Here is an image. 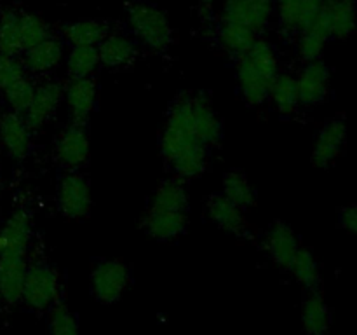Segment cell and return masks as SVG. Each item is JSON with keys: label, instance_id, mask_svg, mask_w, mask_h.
Returning a JSON list of instances; mask_svg holds the SVG:
<instances>
[{"label": "cell", "instance_id": "17", "mask_svg": "<svg viewBox=\"0 0 357 335\" xmlns=\"http://www.w3.org/2000/svg\"><path fill=\"white\" fill-rule=\"evenodd\" d=\"M65 98L73 122L84 126L96 103V82L91 77L72 79L65 89Z\"/></svg>", "mask_w": 357, "mask_h": 335}, {"label": "cell", "instance_id": "20", "mask_svg": "<svg viewBox=\"0 0 357 335\" xmlns=\"http://www.w3.org/2000/svg\"><path fill=\"white\" fill-rule=\"evenodd\" d=\"M302 323L309 335H324L330 328L331 314L319 290H310L303 299Z\"/></svg>", "mask_w": 357, "mask_h": 335}, {"label": "cell", "instance_id": "9", "mask_svg": "<svg viewBox=\"0 0 357 335\" xmlns=\"http://www.w3.org/2000/svg\"><path fill=\"white\" fill-rule=\"evenodd\" d=\"M59 211L68 218H84L91 211L89 181L80 173H66L58 185Z\"/></svg>", "mask_w": 357, "mask_h": 335}, {"label": "cell", "instance_id": "5", "mask_svg": "<svg viewBox=\"0 0 357 335\" xmlns=\"http://www.w3.org/2000/svg\"><path fill=\"white\" fill-rule=\"evenodd\" d=\"M21 300L33 311L51 309L56 302H59L58 271L45 262L28 265Z\"/></svg>", "mask_w": 357, "mask_h": 335}, {"label": "cell", "instance_id": "3", "mask_svg": "<svg viewBox=\"0 0 357 335\" xmlns=\"http://www.w3.org/2000/svg\"><path fill=\"white\" fill-rule=\"evenodd\" d=\"M160 152L178 178H197L208 170V147L169 122L160 136Z\"/></svg>", "mask_w": 357, "mask_h": 335}, {"label": "cell", "instance_id": "33", "mask_svg": "<svg viewBox=\"0 0 357 335\" xmlns=\"http://www.w3.org/2000/svg\"><path fill=\"white\" fill-rule=\"evenodd\" d=\"M20 28H21V40H23V52L26 49L33 47L38 42L51 37L49 24L37 14L20 13Z\"/></svg>", "mask_w": 357, "mask_h": 335}, {"label": "cell", "instance_id": "37", "mask_svg": "<svg viewBox=\"0 0 357 335\" xmlns=\"http://www.w3.org/2000/svg\"><path fill=\"white\" fill-rule=\"evenodd\" d=\"M24 75V65L16 58V56L2 54L0 52V89H6L10 84L16 80L23 79Z\"/></svg>", "mask_w": 357, "mask_h": 335}, {"label": "cell", "instance_id": "13", "mask_svg": "<svg viewBox=\"0 0 357 335\" xmlns=\"http://www.w3.org/2000/svg\"><path fill=\"white\" fill-rule=\"evenodd\" d=\"M56 157L65 168H79L89 157V138L84 129V126L73 122L70 128L63 129L56 138L54 145Z\"/></svg>", "mask_w": 357, "mask_h": 335}, {"label": "cell", "instance_id": "12", "mask_svg": "<svg viewBox=\"0 0 357 335\" xmlns=\"http://www.w3.org/2000/svg\"><path fill=\"white\" fill-rule=\"evenodd\" d=\"M330 68L321 59L307 63L305 68L296 77L300 105H317L330 94Z\"/></svg>", "mask_w": 357, "mask_h": 335}, {"label": "cell", "instance_id": "7", "mask_svg": "<svg viewBox=\"0 0 357 335\" xmlns=\"http://www.w3.org/2000/svg\"><path fill=\"white\" fill-rule=\"evenodd\" d=\"M274 7V0H225L222 21L241 24L258 35L271 21Z\"/></svg>", "mask_w": 357, "mask_h": 335}, {"label": "cell", "instance_id": "18", "mask_svg": "<svg viewBox=\"0 0 357 335\" xmlns=\"http://www.w3.org/2000/svg\"><path fill=\"white\" fill-rule=\"evenodd\" d=\"M0 142L14 159H24L30 150V129L17 112H7L0 117Z\"/></svg>", "mask_w": 357, "mask_h": 335}, {"label": "cell", "instance_id": "31", "mask_svg": "<svg viewBox=\"0 0 357 335\" xmlns=\"http://www.w3.org/2000/svg\"><path fill=\"white\" fill-rule=\"evenodd\" d=\"M291 274L295 276L296 281L302 286H305L307 290H317L321 285V272L317 260L314 258L312 251L307 250V248H300L296 251L295 258L291 262V267H289Z\"/></svg>", "mask_w": 357, "mask_h": 335}, {"label": "cell", "instance_id": "10", "mask_svg": "<svg viewBox=\"0 0 357 335\" xmlns=\"http://www.w3.org/2000/svg\"><path fill=\"white\" fill-rule=\"evenodd\" d=\"M63 98H65V89L58 82L49 80V82H44L35 87L33 100L28 105L26 110L23 112V119L26 122L28 129L44 128L54 117Z\"/></svg>", "mask_w": 357, "mask_h": 335}, {"label": "cell", "instance_id": "1", "mask_svg": "<svg viewBox=\"0 0 357 335\" xmlns=\"http://www.w3.org/2000/svg\"><path fill=\"white\" fill-rule=\"evenodd\" d=\"M278 75V54L265 40H257L237 61V82L241 94L250 105L267 101L268 91Z\"/></svg>", "mask_w": 357, "mask_h": 335}, {"label": "cell", "instance_id": "38", "mask_svg": "<svg viewBox=\"0 0 357 335\" xmlns=\"http://www.w3.org/2000/svg\"><path fill=\"white\" fill-rule=\"evenodd\" d=\"M340 223L347 232L354 234L357 237V204H349L342 209Z\"/></svg>", "mask_w": 357, "mask_h": 335}, {"label": "cell", "instance_id": "32", "mask_svg": "<svg viewBox=\"0 0 357 335\" xmlns=\"http://www.w3.org/2000/svg\"><path fill=\"white\" fill-rule=\"evenodd\" d=\"M0 52L9 56H17L23 52L20 13L16 10H3L0 14Z\"/></svg>", "mask_w": 357, "mask_h": 335}, {"label": "cell", "instance_id": "2", "mask_svg": "<svg viewBox=\"0 0 357 335\" xmlns=\"http://www.w3.org/2000/svg\"><path fill=\"white\" fill-rule=\"evenodd\" d=\"M167 122L180 128L208 149L216 145L222 138V122L213 105L202 94H180L171 107Z\"/></svg>", "mask_w": 357, "mask_h": 335}, {"label": "cell", "instance_id": "4", "mask_svg": "<svg viewBox=\"0 0 357 335\" xmlns=\"http://www.w3.org/2000/svg\"><path fill=\"white\" fill-rule=\"evenodd\" d=\"M128 21L136 37L153 51H166L173 40L169 20L155 6L131 3L128 9Z\"/></svg>", "mask_w": 357, "mask_h": 335}, {"label": "cell", "instance_id": "14", "mask_svg": "<svg viewBox=\"0 0 357 335\" xmlns=\"http://www.w3.org/2000/svg\"><path fill=\"white\" fill-rule=\"evenodd\" d=\"M188 213L173 209L149 208L142 216V227L150 237L159 241H169L180 236L187 227Z\"/></svg>", "mask_w": 357, "mask_h": 335}, {"label": "cell", "instance_id": "15", "mask_svg": "<svg viewBox=\"0 0 357 335\" xmlns=\"http://www.w3.org/2000/svg\"><path fill=\"white\" fill-rule=\"evenodd\" d=\"M321 16L330 31V38L351 37L357 23L356 0H324Z\"/></svg>", "mask_w": 357, "mask_h": 335}, {"label": "cell", "instance_id": "30", "mask_svg": "<svg viewBox=\"0 0 357 335\" xmlns=\"http://www.w3.org/2000/svg\"><path fill=\"white\" fill-rule=\"evenodd\" d=\"M223 195L230 202L239 206L241 209L251 208L255 204V199H257V194H255L251 184L239 171H229L223 177Z\"/></svg>", "mask_w": 357, "mask_h": 335}, {"label": "cell", "instance_id": "16", "mask_svg": "<svg viewBox=\"0 0 357 335\" xmlns=\"http://www.w3.org/2000/svg\"><path fill=\"white\" fill-rule=\"evenodd\" d=\"M265 248L275 265L289 271L293 258L300 250L298 237L293 232L291 227L286 225L284 222H275L265 237Z\"/></svg>", "mask_w": 357, "mask_h": 335}, {"label": "cell", "instance_id": "35", "mask_svg": "<svg viewBox=\"0 0 357 335\" xmlns=\"http://www.w3.org/2000/svg\"><path fill=\"white\" fill-rule=\"evenodd\" d=\"M35 94V86L30 79L23 77V79L16 80L14 84H10L9 87L3 89V96H6V101L9 103V107L13 108L14 112L21 114L28 108V105L31 103Z\"/></svg>", "mask_w": 357, "mask_h": 335}, {"label": "cell", "instance_id": "27", "mask_svg": "<svg viewBox=\"0 0 357 335\" xmlns=\"http://www.w3.org/2000/svg\"><path fill=\"white\" fill-rule=\"evenodd\" d=\"M63 34L72 45H100L108 35V24L100 20H82L66 24Z\"/></svg>", "mask_w": 357, "mask_h": 335}, {"label": "cell", "instance_id": "8", "mask_svg": "<svg viewBox=\"0 0 357 335\" xmlns=\"http://www.w3.org/2000/svg\"><path fill=\"white\" fill-rule=\"evenodd\" d=\"M26 251L3 250L0 253V300L7 306H16L23 297L26 274Z\"/></svg>", "mask_w": 357, "mask_h": 335}, {"label": "cell", "instance_id": "26", "mask_svg": "<svg viewBox=\"0 0 357 335\" xmlns=\"http://www.w3.org/2000/svg\"><path fill=\"white\" fill-rule=\"evenodd\" d=\"M218 40L220 45L230 56L241 58L257 42V34H253L248 28L241 27V24L230 23V21H222V27L218 28Z\"/></svg>", "mask_w": 357, "mask_h": 335}, {"label": "cell", "instance_id": "34", "mask_svg": "<svg viewBox=\"0 0 357 335\" xmlns=\"http://www.w3.org/2000/svg\"><path fill=\"white\" fill-rule=\"evenodd\" d=\"M49 335H79L77 318L66 304L56 302L49 313Z\"/></svg>", "mask_w": 357, "mask_h": 335}, {"label": "cell", "instance_id": "6", "mask_svg": "<svg viewBox=\"0 0 357 335\" xmlns=\"http://www.w3.org/2000/svg\"><path fill=\"white\" fill-rule=\"evenodd\" d=\"M91 292L100 302L115 304L128 290L131 274L122 260H100L89 276Z\"/></svg>", "mask_w": 357, "mask_h": 335}, {"label": "cell", "instance_id": "21", "mask_svg": "<svg viewBox=\"0 0 357 335\" xmlns=\"http://www.w3.org/2000/svg\"><path fill=\"white\" fill-rule=\"evenodd\" d=\"M61 59H63L61 42L49 37L45 38V40L35 44L33 47L24 51L23 65L24 68L31 70V72L40 73V72H49V70L56 68Z\"/></svg>", "mask_w": 357, "mask_h": 335}, {"label": "cell", "instance_id": "36", "mask_svg": "<svg viewBox=\"0 0 357 335\" xmlns=\"http://www.w3.org/2000/svg\"><path fill=\"white\" fill-rule=\"evenodd\" d=\"M281 28L288 34L302 30V0H275Z\"/></svg>", "mask_w": 357, "mask_h": 335}, {"label": "cell", "instance_id": "28", "mask_svg": "<svg viewBox=\"0 0 357 335\" xmlns=\"http://www.w3.org/2000/svg\"><path fill=\"white\" fill-rule=\"evenodd\" d=\"M0 234L6 241V250L26 251L31 237V223L28 213L23 209L14 211L2 227Z\"/></svg>", "mask_w": 357, "mask_h": 335}, {"label": "cell", "instance_id": "11", "mask_svg": "<svg viewBox=\"0 0 357 335\" xmlns=\"http://www.w3.org/2000/svg\"><path fill=\"white\" fill-rule=\"evenodd\" d=\"M347 140V126L344 119H331L317 135L312 149V164L317 168H328L340 157Z\"/></svg>", "mask_w": 357, "mask_h": 335}, {"label": "cell", "instance_id": "24", "mask_svg": "<svg viewBox=\"0 0 357 335\" xmlns=\"http://www.w3.org/2000/svg\"><path fill=\"white\" fill-rule=\"evenodd\" d=\"M268 98H272L274 105L282 115L295 114L300 105L298 86H296V77L289 73H278L272 82Z\"/></svg>", "mask_w": 357, "mask_h": 335}, {"label": "cell", "instance_id": "19", "mask_svg": "<svg viewBox=\"0 0 357 335\" xmlns=\"http://www.w3.org/2000/svg\"><path fill=\"white\" fill-rule=\"evenodd\" d=\"M208 215L222 230L236 236H244L248 230L243 209L230 202L223 194H213L208 201Z\"/></svg>", "mask_w": 357, "mask_h": 335}, {"label": "cell", "instance_id": "29", "mask_svg": "<svg viewBox=\"0 0 357 335\" xmlns=\"http://www.w3.org/2000/svg\"><path fill=\"white\" fill-rule=\"evenodd\" d=\"M98 65H100L98 45H73L66 58V68L72 79L91 77Z\"/></svg>", "mask_w": 357, "mask_h": 335}, {"label": "cell", "instance_id": "23", "mask_svg": "<svg viewBox=\"0 0 357 335\" xmlns=\"http://www.w3.org/2000/svg\"><path fill=\"white\" fill-rule=\"evenodd\" d=\"M150 208L188 213V192L183 181L180 178L162 181L153 194Z\"/></svg>", "mask_w": 357, "mask_h": 335}, {"label": "cell", "instance_id": "25", "mask_svg": "<svg viewBox=\"0 0 357 335\" xmlns=\"http://www.w3.org/2000/svg\"><path fill=\"white\" fill-rule=\"evenodd\" d=\"M328 38H330V31H328L326 24H324L323 16H321L316 23L300 31L298 42H296L298 56L307 63L314 61V59H319Z\"/></svg>", "mask_w": 357, "mask_h": 335}, {"label": "cell", "instance_id": "22", "mask_svg": "<svg viewBox=\"0 0 357 335\" xmlns=\"http://www.w3.org/2000/svg\"><path fill=\"white\" fill-rule=\"evenodd\" d=\"M100 63L110 68H122L136 58V47L124 35H107L98 45Z\"/></svg>", "mask_w": 357, "mask_h": 335}, {"label": "cell", "instance_id": "39", "mask_svg": "<svg viewBox=\"0 0 357 335\" xmlns=\"http://www.w3.org/2000/svg\"><path fill=\"white\" fill-rule=\"evenodd\" d=\"M199 3H202V6H209V3H213V0H197Z\"/></svg>", "mask_w": 357, "mask_h": 335}]
</instances>
